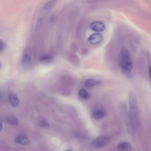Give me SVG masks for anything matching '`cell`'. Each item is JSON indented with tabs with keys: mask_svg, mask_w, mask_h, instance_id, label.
Segmentation results:
<instances>
[{
	"mask_svg": "<svg viewBox=\"0 0 151 151\" xmlns=\"http://www.w3.org/2000/svg\"><path fill=\"white\" fill-rule=\"evenodd\" d=\"M1 64L0 63V68H1Z\"/></svg>",
	"mask_w": 151,
	"mask_h": 151,
	"instance_id": "obj_22",
	"label": "cell"
},
{
	"mask_svg": "<svg viewBox=\"0 0 151 151\" xmlns=\"http://www.w3.org/2000/svg\"><path fill=\"white\" fill-rule=\"evenodd\" d=\"M32 51L30 48L27 47L24 49L22 56V62L24 64L30 63L32 60Z\"/></svg>",
	"mask_w": 151,
	"mask_h": 151,
	"instance_id": "obj_5",
	"label": "cell"
},
{
	"mask_svg": "<svg viewBox=\"0 0 151 151\" xmlns=\"http://www.w3.org/2000/svg\"><path fill=\"white\" fill-rule=\"evenodd\" d=\"M90 29L95 32H101L105 28L104 24L100 21H96L92 23L90 25Z\"/></svg>",
	"mask_w": 151,
	"mask_h": 151,
	"instance_id": "obj_6",
	"label": "cell"
},
{
	"mask_svg": "<svg viewBox=\"0 0 151 151\" xmlns=\"http://www.w3.org/2000/svg\"><path fill=\"white\" fill-rule=\"evenodd\" d=\"M52 59V57L51 56L49 55H45L42 57L41 60L42 61H48L51 60Z\"/></svg>",
	"mask_w": 151,
	"mask_h": 151,
	"instance_id": "obj_15",
	"label": "cell"
},
{
	"mask_svg": "<svg viewBox=\"0 0 151 151\" xmlns=\"http://www.w3.org/2000/svg\"><path fill=\"white\" fill-rule=\"evenodd\" d=\"M8 98L11 104L13 107H16L19 104V99L17 95L14 93H9L8 94Z\"/></svg>",
	"mask_w": 151,
	"mask_h": 151,
	"instance_id": "obj_7",
	"label": "cell"
},
{
	"mask_svg": "<svg viewBox=\"0 0 151 151\" xmlns=\"http://www.w3.org/2000/svg\"><path fill=\"white\" fill-rule=\"evenodd\" d=\"M148 71L149 74L150 75V77H151V66L150 65L148 67Z\"/></svg>",
	"mask_w": 151,
	"mask_h": 151,
	"instance_id": "obj_19",
	"label": "cell"
},
{
	"mask_svg": "<svg viewBox=\"0 0 151 151\" xmlns=\"http://www.w3.org/2000/svg\"><path fill=\"white\" fill-rule=\"evenodd\" d=\"M129 112L131 122L134 128L139 124L138 104L137 98L133 93H130L129 96Z\"/></svg>",
	"mask_w": 151,
	"mask_h": 151,
	"instance_id": "obj_2",
	"label": "cell"
},
{
	"mask_svg": "<svg viewBox=\"0 0 151 151\" xmlns=\"http://www.w3.org/2000/svg\"><path fill=\"white\" fill-rule=\"evenodd\" d=\"M103 39L102 35L99 33H95L91 34L88 38V42L91 44L96 45L99 43Z\"/></svg>",
	"mask_w": 151,
	"mask_h": 151,
	"instance_id": "obj_4",
	"label": "cell"
},
{
	"mask_svg": "<svg viewBox=\"0 0 151 151\" xmlns=\"http://www.w3.org/2000/svg\"><path fill=\"white\" fill-rule=\"evenodd\" d=\"M101 81L99 80L89 78L86 80L84 82L85 86L88 87H91L100 84Z\"/></svg>",
	"mask_w": 151,
	"mask_h": 151,
	"instance_id": "obj_10",
	"label": "cell"
},
{
	"mask_svg": "<svg viewBox=\"0 0 151 151\" xmlns=\"http://www.w3.org/2000/svg\"><path fill=\"white\" fill-rule=\"evenodd\" d=\"M65 151H72V150L70 149H68L65 150Z\"/></svg>",
	"mask_w": 151,
	"mask_h": 151,
	"instance_id": "obj_21",
	"label": "cell"
},
{
	"mask_svg": "<svg viewBox=\"0 0 151 151\" xmlns=\"http://www.w3.org/2000/svg\"><path fill=\"white\" fill-rule=\"evenodd\" d=\"M15 142L16 143L24 146L30 144L29 139L26 137L22 135L17 136L15 139Z\"/></svg>",
	"mask_w": 151,
	"mask_h": 151,
	"instance_id": "obj_8",
	"label": "cell"
},
{
	"mask_svg": "<svg viewBox=\"0 0 151 151\" xmlns=\"http://www.w3.org/2000/svg\"><path fill=\"white\" fill-rule=\"evenodd\" d=\"M111 139V137L108 136L98 137L91 142L88 146V149L90 150H92L103 147L109 142Z\"/></svg>",
	"mask_w": 151,
	"mask_h": 151,
	"instance_id": "obj_3",
	"label": "cell"
},
{
	"mask_svg": "<svg viewBox=\"0 0 151 151\" xmlns=\"http://www.w3.org/2000/svg\"><path fill=\"white\" fill-rule=\"evenodd\" d=\"M2 96V94L1 92L0 91V99L1 98Z\"/></svg>",
	"mask_w": 151,
	"mask_h": 151,
	"instance_id": "obj_20",
	"label": "cell"
},
{
	"mask_svg": "<svg viewBox=\"0 0 151 151\" xmlns=\"http://www.w3.org/2000/svg\"><path fill=\"white\" fill-rule=\"evenodd\" d=\"M6 121L9 124L14 126L18 125L19 123V121L18 119L13 115L8 116L6 119Z\"/></svg>",
	"mask_w": 151,
	"mask_h": 151,
	"instance_id": "obj_11",
	"label": "cell"
},
{
	"mask_svg": "<svg viewBox=\"0 0 151 151\" xmlns=\"http://www.w3.org/2000/svg\"><path fill=\"white\" fill-rule=\"evenodd\" d=\"M92 115L94 119L99 120L104 117L105 114L102 110L98 109L94 111L93 112Z\"/></svg>",
	"mask_w": 151,
	"mask_h": 151,
	"instance_id": "obj_12",
	"label": "cell"
},
{
	"mask_svg": "<svg viewBox=\"0 0 151 151\" xmlns=\"http://www.w3.org/2000/svg\"><path fill=\"white\" fill-rule=\"evenodd\" d=\"M3 127L2 123L1 122V121L0 119V132L2 130Z\"/></svg>",
	"mask_w": 151,
	"mask_h": 151,
	"instance_id": "obj_18",
	"label": "cell"
},
{
	"mask_svg": "<svg viewBox=\"0 0 151 151\" xmlns=\"http://www.w3.org/2000/svg\"><path fill=\"white\" fill-rule=\"evenodd\" d=\"M119 66L123 73L129 78L132 77V63L128 50L126 48L121 50L119 56Z\"/></svg>",
	"mask_w": 151,
	"mask_h": 151,
	"instance_id": "obj_1",
	"label": "cell"
},
{
	"mask_svg": "<svg viewBox=\"0 0 151 151\" xmlns=\"http://www.w3.org/2000/svg\"><path fill=\"white\" fill-rule=\"evenodd\" d=\"M131 145L126 142H121L117 145V149L118 151H130L131 149Z\"/></svg>",
	"mask_w": 151,
	"mask_h": 151,
	"instance_id": "obj_9",
	"label": "cell"
},
{
	"mask_svg": "<svg viewBox=\"0 0 151 151\" xmlns=\"http://www.w3.org/2000/svg\"><path fill=\"white\" fill-rule=\"evenodd\" d=\"M43 20V19L41 18L38 20L36 24V29H39L40 27L42 24Z\"/></svg>",
	"mask_w": 151,
	"mask_h": 151,
	"instance_id": "obj_16",
	"label": "cell"
},
{
	"mask_svg": "<svg viewBox=\"0 0 151 151\" xmlns=\"http://www.w3.org/2000/svg\"><path fill=\"white\" fill-rule=\"evenodd\" d=\"M40 125L41 127L45 128H48L50 126L49 123L44 120H42L40 121Z\"/></svg>",
	"mask_w": 151,
	"mask_h": 151,
	"instance_id": "obj_14",
	"label": "cell"
},
{
	"mask_svg": "<svg viewBox=\"0 0 151 151\" xmlns=\"http://www.w3.org/2000/svg\"><path fill=\"white\" fill-rule=\"evenodd\" d=\"M4 48V44L3 41L0 39V52L3 51Z\"/></svg>",
	"mask_w": 151,
	"mask_h": 151,
	"instance_id": "obj_17",
	"label": "cell"
},
{
	"mask_svg": "<svg viewBox=\"0 0 151 151\" xmlns=\"http://www.w3.org/2000/svg\"><path fill=\"white\" fill-rule=\"evenodd\" d=\"M78 94L81 97L83 98H87L89 96V94L83 88L80 90Z\"/></svg>",
	"mask_w": 151,
	"mask_h": 151,
	"instance_id": "obj_13",
	"label": "cell"
}]
</instances>
